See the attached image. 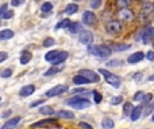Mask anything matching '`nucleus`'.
I'll return each mask as SVG.
<instances>
[{"label": "nucleus", "mask_w": 154, "mask_h": 129, "mask_svg": "<svg viewBox=\"0 0 154 129\" xmlns=\"http://www.w3.org/2000/svg\"><path fill=\"white\" fill-rule=\"evenodd\" d=\"M65 104L75 109H79V110H82V109H87L91 106V101L87 100L85 97H81V95H75V97L65 101Z\"/></svg>", "instance_id": "nucleus-1"}, {"label": "nucleus", "mask_w": 154, "mask_h": 129, "mask_svg": "<svg viewBox=\"0 0 154 129\" xmlns=\"http://www.w3.org/2000/svg\"><path fill=\"white\" fill-rule=\"evenodd\" d=\"M88 53L92 55L100 57V58H108L111 55L112 50L108 46H95V45H89L88 46Z\"/></svg>", "instance_id": "nucleus-2"}, {"label": "nucleus", "mask_w": 154, "mask_h": 129, "mask_svg": "<svg viewBox=\"0 0 154 129\" xmlns=\"http://www.w3.org/2000/svg\"><path fill=\"white\" fill-rule=\"evenodd\" d=\"M99 73H100L101 75L104 77L106 82H107L108 85H111L112 87H115V89L120 87V78H119L118 75H115V74L109 73V71L106 70V69H100V70H99Z\"/></svg>", "instance_id": "nucleus-3"}, {"label": "nucleus", "mask_w": 154, "mask_h": 129, "mask_svg": "<svg viewBox=\"0 0 154 129\" xmlns=\"http://www.w3.org/2000/svg\"><path fill=\"white\" fill-rule=\"evenodd\" d=\"M68 90H69V87L65 86V85H57V86L51 87V89H49L48 92H46V97L48 98H51V97H58V95L64 94V93H66Z\"/></svg>", "instance_id": "nucleus-4"}, {"label": "nucleus", "mask_w": 154, "mask_h": 129, "mask_svg": "<svg viewBox=\"0 0 154 129\" xmlns=\"http://www.w3.org/2000/svg\"><path fill=\"white\" fill-rule=\"evenodd\" d=\"M79 74H80V75H82L84 78H87L88 82H95V84H96V82L100 81V75H99L96 71L89 70V69H82V70L79 71Z\"/></svg>", "instance_id": "nucleus-5"}, {"label": "nucleus", "mask_w": 154, "mask_h": 129, "mask_svg": "<svg viewBox=\"0 0 154 129\" xmlns=\"http://www.w3.org/2000/svg\"><path fill=\"white\" fill-rule=\"evenodd\" d=\"M106 28L109 34H119V32L122 31V24L118 20H109L108 23H107Z\"/></svg>", "instance_id": "nucleus-6"}, {"label": "nucleus", "mask_w": 154, "mask_h": 129, "mask_svg": "<svg viewBox=\"0 0 154 129\" xmlns=\"http://www.w3.org/2000/svg\"><path fill=\"white\" fill-rule=\"evenodd\" d=\"M118 16L122 22H131L134 18V13L130 8H120V11L118 12Z\"/></svg>", "instance_id": "nucleus-7"}, {"label": "nucleus", "mask_w": 154, "mask_h": 129, "mask_svg": "<svg viewBox=\"0 0 154 129\" xmlns=\"http://www.w3.org/2000/svg\"><path fill=\"white\" fill-rule=\"evenodd\" d=\"M20 120H22V117H19V116H16V117H12V119H10V120H7V121L3 124V127L0 128V129H15L16 125L20 122Z\"/></svg>", "instance_id": "nucleus-8"}, {"label": "nucleus", "mask_w": 154, "mask_h": 129, "mask_svg": "<svg viewBox=\"0 0 154 129\" xmlns=\"http://www.w3.org/2000/svg\"><path fill=\"white\" fill-rule=\"evenodd\" d=\"M65 66L62 63H58V65H51V67L49 69V70H46L45 73H43V75L45 77H51V75H56V74H58L60 71L64 70Z\"/></svg>", "instance_id": "nucleus-9"}, {"label": "nucleus", "mask_w": 154, "mask_h": 129, "mask_svg": "<svg viewBox=\"0 0 154 129\" xmlns=\"http://www.w3.org/2000/svg\"><path fill=\"white\" fill-rule=\"evenodd\" d=\"M82 22H84V24H87V26H93V24L96 23L95 13L91 12V11H85L84 15H82Z\"/></svg>", "instance_id": "nucleus-10"}, {"label": "nucleus", "mask_w": 154, "mask_h": 129, "mask_svg": "<svg viewBox=\"0 0 154 129\" xmlns=\"http://www.w3.org/2000/svg\"><path fill=\"white\" fill-rule=\"evenodd\" d=\"M56 122H57V119H45V120H41V121L31 124V128H43V127H49L51 124H56Z\"/></svg>", "instance_id": "nucleus-11"}, {"label": "nucleus", "mask_w": 154, "mask_h": 129, "mask_svg": "<svg viewBox=\"0 0 154 129\" xmlns=\"http://www.w3.org/2000/svg\"><path fill=\"white\" fill-rule=\"evenodd\" d=\"M93 40V35L89 31H81L80 32V42L84 45H91Z\"/></svg>", "instance_id": "nucleus-12"}, {"label": "nucleus", "mask_w": 154, "mask_h": 129, "mask_svg": "<svg viewBox=\"0 0 154 129\" xmlns=\"http://www.w3.org/2000/svg\"><path fill=\"white\" fill-rule=\"evenodd\" d=\"M142 110H143V106H142V105L133 108V110H131V113H130V119H131V121H138V120L141 119Z\"/></svg>", "instance_id": "nucleus-13"}, {"label": "nucleus", "mask_w": 154, "mask_h": 129, "mask_svg": "<svg viewBox=\"0 0 154 129\" xmlns=\"http://www.w3.org/2000/svg\"><path fill=\"white\" fill-rule=\"evenodd\" d=\"M34 92H35V86H34V85H26V86H23L20 89L19 95H20V97H29V95H31Z\"/></svg>", "instance_id": "nucleus-14"}, {"label": "nucleus", "mask_w": 154, "mask_h": 129, "mask_svg": "<svg viewBox=\"0 0 154 129\" xmlns=\"http://www.w3.org/2000/svg\"><path fill=\"white\" fill-rule=\"evenodd\" d=\"M143 58H145V54L142 53V51H138V53H135V54H131L127 58V62L128 63H138V62H141Z\"/></svg>", "instance_id": "nucleus-15"}, {"label": "nucleus", "mask_w": 154, "mask_h": 129, "mask_svg": "<svg viewBox=\"0 0 154 129\" xmlns=\"http://www.w3.org/2000/svg\"><path fill=\"white\" fill-rule=\"evenodd\" d=\"M54 114H56L58 119H65V120L75 119V113L70 110H58V112H54Z\"/></svg>", "instance_id": "nucleus-16"}, {"label": "nucleus", "mask_w": 154, "mask_h": 129, "mask_svg": "<svg viewBox=\"0 0 154 129\" xmlns=\"http://www.w3.org/2000/svg\"><path fill=\"white\" fill-rule=\"evenodd\" d=\"M153 38H154V27H149L143 35V43L145 45H149L153 40Z\"/></svg>", "instance_id": "nucleus-17"}, {"label": "nucleus", "mask_w": 154, "mask_h": 129, "mask_svg": "<svg viewBox=\"0 0 154 129\" xmlns=\"http://www.w3.org/2000/svg\"><path fill=\"white\" fill-rule=\"evenodd\" d=\"M154 11V4H152V3H146V4H143L142 5V8H141V15H142V18H143L145 15H150Z\"/></svg>", "instance_id": "nucleus-18"}, {"label": "nucleus", "mask_w": 154, "mask_h": 129, "mask_svg": "<svg viewBox=\"0 0 154 129\" xmlns=\"http://www.w3.org/2000/svg\"><path fill=\"white\" fill-rule=\"evenodd\" d=\"M68 31H69L70 34H77V32H81L82 31V26L80 23H77V22H73V23H70L69 26H68Z\"/></svg>", "instance_id": "nucleus-19"}, {"label": "nucleus", "mask_w": 154, "mask_h": 129, "mask_svg": "<svg viewBox=\"0 0 154 129\" xmlns=\"http://www.w3.org/2000/svg\"><path fill=\"white\" fill-rule=\"evenodd\" d=\"M68 57H69V54L66 53V51H58V55L56 57V59H54L51 63L53 65H58V63H62V62L65 61V59H68Z\"/></svg>", "instance_id": "nucleus-20"}, {"label": "nucleus", "mask_w": 154, "mask_h": 129, "mask_svg": "<svg viewBox=\"0 0 154 129\" xmlns=\"http://www.w3.org/2000/svg\"><path fill=\"white\" fill-rule=\"evenodd\" d=\"M12 37H14V31L10 28H5V30H2V31H0V40L11 39Z\"/></svg>", "instance_id": "nucleus-21"}, {"label": "nucleus", "mask_w": 154, "mask_h": 129, "mask_svg": "<svg viewBox=\"0 0 154 129\" xmlns=\"http://www.w3.org/2000/svg\"><path fill=\"white\" fill-rule=\"evenodd\" d=\"M39 113L43 114V116H53L54 114V109L49 105H43L39 108Z\"/></svg>", "instance_id": "nucleus-22"}, {"label": "nucleus", "mask_w": 154, "mask_h": 129, "mask_svg": "<svg viewBox=\"0 0 154 129\" xmlns=\"http://www.w3.org/2000/svg\"><path fill=\"white\" fill-rule=\"evenodd\" d=\"M31 58H32L31 53H29V51H23L22 55H20V63L22 65H27L30 61H31Z\"/></svg>", "instance_id": "nucleus-23"}, {"label": "nucleus", "mask_w": 154, "mask_h": 129, "mask_svg": "<svg viewBox=\"0 0 154 129\" xmlns=\"http://www.w3.org/2000/svg\"><path fill=\"white\" fill-rule=\"evenodd\" d=\"M101 127L103 129H112L115 127V122L112 119H103V121H101Z\"/></svg>", "instance_id": "nucleus-24"}, {"label": "nucleus", "mask_w": 154, "mask_h": 129, "mask_svg": "<svg viewBox=\"0 0 154 129\" xmlns=\"http://www.w3.org/2000/svg\"><path fill=\"white\" fill-rule=\"evenodd\" d=\"M73 82H75V85H85V84H89V82H88V79L84 78L82 75H80V74H77V75L73 77Z\"/></svg>", "instance_id": "nucleus-25"}, {"label": "nucleus", "mask_w": 154, "mask_h": 129, "mask_svg": "<svg viewBox=\"0 0 154 129\" xmlns=\"http://www.w3.org/2000/svg\"><path fill=\"white\" fill-rule=\"evenodd\" d=\"M112 48L115 51H125V50H128L130 48V45H125V43H115L112 45Z\"/></svg>", "instance_id": "nucleus-26"}, {"label": "nucleus", "mask_w": 154, "mask_h": 129, "mask_svg": "<svg viewBox=\"0 0 154 129\" xmlns=\"http://www.w3.org/2000/svg\"><path fill=\"white\" fill-rule=\"evenodd\" d=\"M143 108H145V110H142V113L145 114V117H147L154 110V102L153 101H150V102L146 104V106H143Z\"/></svg>", "instance_id": "nucleus-27"}, {"label": "nucleus", "mask_w": 154, "mask_h": 129, "mask_svg": "<svg viewBox=\"0 0 154 129\" xmlns=\"http://www.w3.org/2000/svg\"><path fill=\"white\" fill-rule=\"evenodd\" d=\"M77 11H79L77 4H69V5H66V8H65V13H66V15H73V13H76Z\"/></svg>", "instance_id": "nucleus-28"}, {"label": "nucleus", "mask_w": 154, "mask_h": 129, "mask_svg": "<svg viewBox=\"0 0 154 129\" xmlns=\"http://www.w3.org/2000/svg\"><path fill=\"white\" fill-rule=\"evenodd\" d=\"M133 108H134V106H133V104H131V102H126L125 105H123V114H125V116H130Z\"/></svg>", "instance_id": "nucleus-29"}, {"label": "nucleus", "mask_w": 154, "mask_h": 129, "mask_svg": "<svg viewBox=\"0 0 154 129\" xmlns=\"http://www.w3.org/2000/svg\"><path fill=\"white\" fill-rule=\"evenodd\" d=\"M53 10V4H51V3H43L42 4V7H41V11H42V12H45V13H48V12H50V11Z\"/></svg>", "instance_id": "nucleus-30"}, {"label": "nucleus", "mask_w": 154, "mask_h": 129, "mask_svg": "<svg viewBox=\"0 0 154 129\" xmlns=\"http://www.w3.org/2000/svg\"><path fill=\"white\" fill-rule=\"evenodd\" d=\"M69 24H70V20H69V19H64V20H61L58 24H57L56 28H57V30H60V28H65V27H68Z\"/></svg>", "instance_id": "nucleus-31"}, {"label": "nucleus", "mask_w": 154, "mask_h": 129, "mask_svg": "<svg viewBox=\"0 0 154 129\" xmlns=\"http://www.w3.org/2000/svg\"><path fill=\"white\" fill-rule=\"evenodd\" d=\"M92 95H93V101H95L96 104H100L101 101H103V97H101V94L99 92H96V90H93V92H92Z\"/></svg>", "instance_id": "nucleus-32"}, {"label": "nucleus", "mask_w": 154, "mask_h": 129, "mask_svg": "<svg viewBox=\"0 0 154 129\" xmlns=\"http://www.w3.org/2000/svg\"><path fill=\"white\" fill-rule=\"evenodd\" d=\"M116 5L119 8H127L128 5H130V0H118Z\"/></svg>", "instance_id": "nucleus-33"}, {"label": "nucleus", "mask_w": 154, "mask_h": 129, "mask_svg": "<svg viewBox=\"0 0 154 129\" xmlns=\"http://www.w3.org/2000/svg\"><path fill=\"white\" fill-rule=\"evenodd\" d=\"M12 75V69H5V70H3L2 73H0V77L2 78H8V77Z\"/></svg>", "instance_id": "nucleus-34"}, {"label": "nucleus", "mask_w": 154, "mask_h": 129, "mask_svg": "<svg viewBox=\"0 0 154 129\" xmlns=\"http://www.w3.org/2000/svg\"><path fill=\"white\" fill-rule=\"evenodd\" d=\"M12 16H14V12H12V11H7V10H5L4 12L0 13V18H3V19H11Z\"/></svg>", "instance_id": "nucleus-35"}, {"label": "nucleus", "mask_w": 154, "mask_h": 129, "mask_svg": "<svg viewBox=\"0 0 154 129\" xmlns=\"http://www.w3.org/2000/svg\"><path fill=\"white\" fill-rule=\"evenodd\" d=\"M54 45H56V40H54L53 38H46L45 42H43L45 47H50V46H54Z\"/></svg>", "instance_id": "nucleus-36"}, {"label": "nucleus", "mask_w": 154, "mask_h": 129, "mask_svg": "<svg viewBox=\"0 0 154 129\" xmlns=\"http://www.w3.org/2000/svg\"><path fill=\"white\" fill-rule=\"evenodd\" d=\"M122 101H123L122 95H115V97L111 98V104H112V105H119Z\"/></svg>", "instance_id": "nucleus-37"}, {"label": "nucleus", "mask_w": 154, "mask_h": 129, "mask_svg": "<svg viewBox=\"0 0 154 129\" xmlns=\"http://www.w3.org/2000/svg\"><path fill=\"white\" fill-rule=\"evenodd\" d=\"M143 95H145V93L139 90V92H137L135 94H134L133 100H134V101H142V100H143Z\"/></svg>", "instance_id": "nucleus-38"}, {"label": "nucleus", "mask_w": 154, "mask_h": 129, "mask_svg": "<svg viewBox=\"0 0 154 129\" xmlns=\"http://www.w3.org/2000/svg\"><path fill=\"white\" fill-rule=\"evenodd\" d=\"M152 100H153V94H152V93H147V94L143 95V100H142V102H143V104H149Z\"/></svg>", "instance_id": "nucleus-39"}, {"label": "nucleus", "mask_w": 154, "mask_h": 129, "mask_svg": "<svg viewBox=\"0 0 154 129\" xmlns=\"http://www.w3.org/2000/svg\"><path fill=\"white\" fill-rule=\"evenodd\" d=\"M122 63V61H119V59H114V61H109L107 66H109V67H114V66H120Z\"/></svg>", "instance_id": "nucleus-40"}, {"label": "nucleus", "mask_w": 154, "mask_h": 129, "mask_svg": "<svg viewBox=\"0 0 154 129\" xmlns=\"http://www.w3.org/2000/svg\"><path fill=\"white\" fill-rule=\"evenodd\" d=\"M101 4V0H92L91 1V7L93 8V10H96V8H99Z\"/></svg>", "instance_id": "nucleus-41"}, {"label": "nucleus", "mask_w": 154, "mask_h": 129, "mask_svg": "<svg viewBox=\"0 0 154 129\" xmlns=\"http://www.w3.org/2000/svg\"><path fill=\"white\" fill-rule=\"evenodd\" d=\"M79 127L81 128V129H93L92 125H89V124H88V122H84V121H81V122H80V124H79Z\"/></svg>", "instance_id": "nucleus-42"}, {"label": "nucleus", "mask_w": 154, "mask_h": 129, "mask_svg": "<svg viewBox=\"0 0 154 129\" xmlns=\"http://www.w3.org/2000/svg\"><path fill=\"white\" fill-rule=\"evenodd\" d=\"M43 104V100H38V101H34V102L30 104V108H35V106H39Z\"/></svg>", "instance_id": "nucleus-43"}, {"label": "nucleus", "mask_w": 154, "mask_h": 129, "mask_svg": "<svg viewBox=\"0 0 154 129\" xmlns=\"http://www.w3.org/2000/svg\"><path fill=\"white\" fill-rule=\"evenodd\" d=\"M7 58H8V54L7 53H3V51H2V53H0V63H2V62H4Z\"/></svg>", "instance_id": "nucleus-44"}, {"label": "nucleus", "mask_w": 154, "mask_h": 129, "mask_svg": "<svg viewBox=\"0 0 154 129\" xmlns=\"http://www.w3.org/2000/svg\"><path fill=\"white\" fill-rule=\"evenodd\" d=\"M146 58L149 61H154V51H147L146 53Z\"/></svg>", "instance_id": "nucleus-45"}, {"label": "nucleus", "mask_w": 154, "mask_h": 129, "mask_svg": "<svg viewBox=\"0 0 154 129\" xmlns=\"http://www.w3.org/2000/svg\"><path fill=\"white\" fill-rule=\"evenodd\" d=\"M22 3H23V0H11V5H14V7H18Z\"/></svg>", "instance_id": "nucleus-46"}, {"label": "nucleus", "mask_w": 154, "mask_h": 129, "mask_svg": "<svg viewBox=\"0 0 154 129\" xmlns=\"http://www.w3.org/2000/svg\"><path fill=\"white\" fill-rule=\"evenodd\" d=\"M134 79H135L137 82H139L142 79V73H135L134 74Z\"/></svg>", "instance_id": "nucleus-47"}, {"label": "nucleus", "mask_w": 154, "mask_h": 129, "mask_svg": "<svg viewBox=\"0 0 154 129\" xmlns=\"http://www.w3.org/2000/svg\"><path fill=\"white\" fill-rule=\"evenodd\" d=\"M72 92H73V93H87V90L81 87V89H75V90H72Z\"/></svg>", "instance_id": "nucleus-48"}, {"label": "nucleus", "mask_w": 154, "mask_h": 129, "mask_svg": "<svg viewBox=\"0 0 154 129\" xmlns=\"http://www.w3.org/2000/svg\"><path fill=\"white\" fill-rule=\"evenodd\" d=\"M10 114H11V110H8V112H4V113L2 114V117H3V119H5V117H8V116H10Z\"/></svg>", "instance_id": "nucleus-49"}, {"label": "nucleus", "mask_w": 154, "mask_h": 129, "mask_svg": "<svg viewBox=\"0 0 154 129\" xmlns=\"http://www.w3.org/2000/svg\"><path fill=\"white\" fill-rule=\"evenodd\" d=\"M149 79H150V81H154V74H153L152 77H149Z\"/></svg>", "instance_id": "nucleus-50"}, {"label": "nucleus", "mask_w": 154, "mask_h": 129, "mask_svg": "<svg viewBox=\"0 0 154 129\" xmlns=\"http://www.w3.org/2000/svg\"><path fill=\"white\" fill-rule=\"evenodd\" d=\"M152 121H153V122H154V114H153V119H152Z\"/></svg>", "instance_id": "nucleus-51"}, {"label": "nucleus", "mask_w": 154, "mask_h": 129, "mask_svg": "<svg viewBox=\"0 0 154 129\" xmlns=\"http://www.w3.org/2000/svg\"><path fill=\"white\" fill-rule=\"evenodd\" d=\"M51 129H58V128H51Z\"/></svg>", "instance_id": "nucleus-52"}, {"label": "nucleus", "mask_w": 154, "mask_h": 129, "mask_svg": "<svg viewBox=\"0 0 154 129\" xmlns=\"http://www.w3.org/2000/svg\"><path fill=\"white\" fill-rule=\"evenodd\" d=\"M142 1H146V0H142Z\"/></svg>", "instance_id": "nucleus-53"}, {"label": "nucleus", "mask_w": 154, "mask_h": 129, "mask_svg": "<svg viewBox=\"0 0 154 129\" xmlns=\"http://www.w3.org/2000/svg\"><path fill=\"white\" fill-rule=\"evenodd\" d=\"M77 1H79V0H77Z\"/></svg>", "instance_id": "nucleus-54"}]
</instances>
